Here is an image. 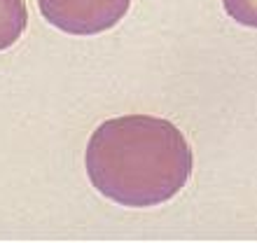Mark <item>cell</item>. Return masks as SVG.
Segmentation results:
<instances>
[{"label":"cell","mask_w":257,"mask_h":243,"mask_svg":"<svg viewBox=\"0 0 257 243\" xmlns=\"http://www.w3.org/2000/svg\"><path fill=\"white\" fill-rule=\"evenodd\" d=\"M224 12L245 28H257V0H222Z\"/></svg>","instance_id":"cell-4"},{"label":"cell","mask_w":257,"mask_h":243,"mask_svg":"<svg viewBox=\"0 0 257 243\" xmlns=\"http://www.w3.org/2000/svg\"><path fill=\"white\" fill-rule=\"evenodd\" d=\"M192 148L169 119L124 115L103 122L87 145V176L126 208L171 201L192 178Z\"/></svg>","instance_id":"cell-1"},{"label":"cell","mask_w":257,"mask_h":243,"mask_svg":"<svg viewBox=\"0 0 257 243\" xmlns=\"http://www.w3.org/2000/svg\"><path fill=\"white\" fill-rule=\"evenodd\" d=\"M40 14L70 35H96L115 28L126 17L131 0H38Z\"/></svg>","instance_id":"cell-2"},{"label":"cell","mask_w":257,"mask_h":243,"mask_svg":"<svg viewBox=\"0 0 257 243\" xmlns=\"http://www.w3.org/2000/svg\"><path fill=\"white\" fill-rule=\"evenodd\" d=\"M28 24V10L24 0H0V52L12 47Z\"/></svg>","instance_id":"cell-3"}]
</instances>
